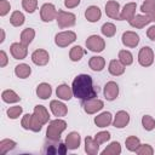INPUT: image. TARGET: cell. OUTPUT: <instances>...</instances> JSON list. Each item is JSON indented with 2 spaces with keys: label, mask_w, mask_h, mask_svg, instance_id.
Segmentation results:
<instances>
[{
  "label": "cell",
  "mask_w": 155,
  "mask_h": 155,
  "mask_svg": "<svg viewBox=\"0 0 155 155\" xmlns=\"http://www.w3.org/2000/svg\"><path fill=\"white\" fill-rule=\"evenodd\" d=\"M101 17H102V11H101V8H99L98 6L91 5V6H88V7L86 8V11H85V18H86L88 22H91V23L98 22V21L101 19Z\"/></svg>",
  "instance_id": "20"
},
{
  "label": "cell",
  "mask_w": 155,
  "mask_h": 155,
  "mask_svg": "<svg viewBox=\"0 0 155 155\" xmlns=\"http://www.w3.org/2000/svg\"><path fill=\"white\" fill-rule=\"evenodd\" d=\"M86 47L92 52L99 53L105 48V41L99 35H90L86 40Z\"/></svg>",
  "instance_id": "7"
},
{
  "label": "cell",
  "mask_w": 155,
  "mask_h": 155,
  "mask_svg": "<svg viewBox=\"0 0 155 155\" xmlns=\"http://www.w3.org/2000/svg\"><path fill=\"white\" fill-rule=\"evenodd\" d=\"M67 150L68 148L65 143H62L61 140H52L46 138L42 145V154L45 155H64Z\"/></svg>",
  "instance_id": "4"
},
{
  "label": "cell",
  "mask_w": 155,
  "mask_h": 155,
  "mask_svg": "<svg viewBox=\"0 0 155 155\" xmlns=\"http://www.w3.org/2000/svg\"><path fill=\"white\" fill-rule=\"evenodd\" d=\"M142 126L145 131H153L155 128V119L150 115H144L142 117Z\"/></svg>",
  "instance_id": "38"
},
{
  "label": "cell",
  "mask_w": 155,
  "mask_h": 155,
  "mask_svg": "<svg viewBox=\"0 0 155 155\" xmlns=\"http://www.w3.org/2000/svg\"><path fill=\"white\" fill-rule=\"evenodd\" d=\"M121 41L126 47H136L139 44V35L132 30H127L122 33Z\"/></svg>",
  "instance_id": "13"
},
{
  "label": "cell",
  "mask_w": 155,
  "mask_h": 155,
  "mask_svg": "<svg viewBox=\"0 0 155 155\" xmlns=\"http://www.w3.org/2000/svg\"><path fill=\"white\" fill-rule=\"evenodd\" d=\"M110 132H108V131H101V132H98L96 136H94V139H96V142L101 145V144H104V143H107L109 139H110Z\"/></svg>",
  "instance_id": "41"
},
{
  "label": "cell",
  "mask_w": 155,
  "mask_h": 155,
  "mask_svg": "<svg viewBox=\"0 0 155 155\" xmlns=\"http://www.w3.org/2000/svg\"><path fill=\"white\" fill-rule=\"evenodd\" d=\"M85 53H86V51H85L81 46L76 45V46H73V47L70 48L69 58H70L71 62H79V61L85 56Z\"/></svg>",
  "instance_id": "30"
},
{
  "label": "cell",
  "mask_w": 155,
  "mask_h": 155,
  "mask_svg": "<svg viewBox=\"0 0 155 155\" xmlns=\"http://www.w3.org/2000/svg\"><path fill=\"white\" fill-rule=\"evenodd\" d=\"M125 144H126L127 150H130V151H136V150L138 149V147L140 145V140H139V138L136 137V136H130V137L126 138Z\"/></svg>",
  "instance_id": "36"
},
{
  "label": "cell",
  "mask_w": 155,
  "mask_h": 155,
  "mask_svg": "<svg viewBox=\"0 0 155 155\" xmlns=\"http://www.w3.org/2000/svg\"><path fill=\"white\" fill-rule=\"evenodd\" d=\"M119 61L125 67L126 65H131L133 63V54L128 50H121V51H119Z\"/></svg>",
  "instance_id": "35"
},
{
  "label": "cell",
  "mask_w": 155,
  "mask_h": 155,
  "mask_svg": "<svg viewBox=\"0 0 155 155\" xmlns=\"http://www.w3.org/2000/svg\"><path fill=\"white\" fill-rule=\"evenodd\" d=\"M75 40H76V34L71 30L61 31L54 36V44L59 47H67L70 44H73Z\"/></svg>",
  "instance_id": "6"
},
{
  "label": "cell",
  "mask_w": 155,
  "mask_h": 155,
  "mask_svg": "<svg viewBox=\"0 0 155 155\" xmlns=\"http://www.w3.org/2000/svg\"><path fill=\"white\" fill-rule=\"evenodd\" d=\"M22 7L28 13H33L38 8V0H22Z\"/></svg>",
  "instance_id": "39"
},
{
  "label": "cell",
  "mask_w": 155,
  "mask_h": 155,
  "mask_svg": "<svg viewBox=\"0 0 155 155\" xmlns=\"http://www.w3.org/2000/svg\"><path fill=\"white\" fill-rule=\"evenodd\" d=\"M94 124L97 127L104 128V127L109 126L110 124H113V115L109 111H103L94 117Z\"/></svg>",
  "instance_id": "23"
},
{
  "label": "cell",
  "mask_w": 155,
  "mask_h": 155,
  "mask_svg": "<svg viewBox=\"0 0 155 155\" xmlns=\"http://www.w3.org/2000/svg\"><path fill=\"white\" fill-rule=\"evenodd\" d=\"M104 107V102L98 98H91L82 101V108L86 114H96L99 110H102Z\"/></svg>",
  "instance_id": "9"
},
{
  "label": "cell",
  "mask_w": 155,
  "mask_h": 155,
  "mask_svg": "<svg viewBox=\"0 0 155 155\" xmlns=\"http://www.w3.org/2000/svg\"><path fill=\"white\" fill-rule=\"evenodd\" d=\"M150 22H151V19H150L145 13H143V15H134V16L128 21L130 25L133 27V28H136V29H142V28H144L145 25H148Z\"/></svg>",
  "instance_id": "18"
},
{
  "label": "cell",
  "mask_w": 155,
  "mask_h": 155,
  "mask_svg": "<svg viewBox=\"0 0 155 155\" xmlns=\"http://www.w3.org/2000/svg\"><path fill=\"white\" fill-rule=\"evenodd\" d=\"M50 109H51L52 114L54 116H57V117H63V116H65L68 114L67 105L63 102L58 101V99H53V101L50 102Z\"/></svg>",
  "instance_id": "16"
},
{
  "label": "cell",
  "mask_w": 155,
  "mask_h": 155,
  "mask_svg": "<svg viewBox=\"0 0 155 155\" xmlns=\"http://www.w3.org/2000/svg\"><path fill=\"white\" fill-rule=\"evenodd\" d=\"M22 111H23V109H22V107H19V105H15V107H10L8 109H7V116L10 117V119H12V120H16V119H18L21 115H22Z\"/></svg>",
  "instance_id": "40"
},
{
  "label": "cell",
  "mask_w": 155,
  "mask_h": 155,
  "mask_svg": "<svg viewBox=\"0 0 155 155\" xmlns=\"http://www.w3.org/2000/svg\"><path fill=\"white\" fill-rule=\"evenodd\" d=\"M125 65L119 61V59H111L109 62V67L108 70L113 76H120L125 73Z\"/></svg>",
  "instance_id": "24"
},
{
  "label": "cell",
  "mask_w": 155,
  "mask_h": 155,
  "mask_svg": "<svg viewBox=\"0 0 155 155\" xmlns=\"http://www.w3.org/2000/svg\"><path fill=\"white\" fill-rule=\"evenodd\" d=\"M0 33H1V39H0V42L2 44L5 41V30L4 29H0Z\"/></svg>",
  "instance_id": "50"
},
{
  "label": "cell",
  "mask_w": 155,
  "mask_h": 155,
  "mask_svg": "<svg viewBox=\"0 0 155 155\" xmlns=\"http://www.w3.org/2000/svg\"><path fill=\"white\" fill-rule=\"evenodd\" d=\"M154 7H155V0H144L140 6V11L143 13H147L148 11H150Z\"/></svg>",
  "instance_id": "44"
},
{
  "label": "cell",
  "mask_w": 155,
  "mask_h": 155,
  "mask_svg": "<svg viewBox=\"0 0 155 155\" xmlns=\"http://www.w3.org/2000/svg\"><path fill=\"white\" fill-rule=\"evenodd\" d=\"M128 122H130V115L125 110H119L113 119V126L116 128H124L128 125Z\"/></svg>",
  "instance_id": "17"
},
{
  "label": "cell",
  "mask_w": 155,
  "mask_h": 155,
  "mask_svg": "<svg viewBox=\"0 0 155 155\" xmlns=\"http://www.w3.org/2000/svg\"><path fill=\"white\" fill-rule=\"evenodd\" d=\"M21 125L24 130H30L31 126V114H24L22 120H21Z\"/></svg>",
  "instance_id": "45"
},
{
  "label": "cell",
  "mask_w": 155,
  "mask_h": 155,
  "mask_svg": "<svg viewBox=\"0 0 155 155\" xmlns=\"http://www.w3.org/2000/svg\"><path fill=\"white\" fill-rule=\"evenodd\" d=\"M56 22H57L59 28H70V27L75 25L76 16L71 12L59 10L57 13V17H56Z\"/></svg>",
  "instance_id": "5"
},
{
  "label": "cell",
  "mask_w": 155,
  "mask_h": 155,
  "mask_svg": "<svg viewBox=\"0 0 155 155\" xmlns=\"http://www.w3.org/2000/svg\"><path fill=\"white\" fill-rule=\"evenodd\" d=\"M31 61L35 65H39V67H44L50 61V54L46 50H42V48H38L35 50L33 53H31Z\"/></svg>",
  "instance_id": "12"
},
{
  "label": "cell",
  "mask_w": 155,
  "mask_h": 155,
  "mask_svg": "<svg viewBox=\"0 0 155 155\" xmlns=\"http://www.w3.org/2000/svg\"><path fill=\"white\" fill-rule=\"evenodd\" d=\"M88 67L93 71H102L105 67V59L101 56H93L88 61Z\"/></svg>",
  "instance_id": "27"
},
{
  "label": "cell",
  "mask_w": 155,
  "mask_h": 155,
  "mask_svg": "<svg viewBox=\"0 0 155 155\" xmlns=\"http://www.w3.org/2000/svg\"><path fill=\"white\" fill-rule=\"evenodd\" d=\"M120 4L115 0H109L105 4V13L111 19H119L120 21Z\"/></svg>",
  "instance_id": "14"
},
{
  "label": "cell",
  "mask_w": 155,
  "mask_h": 155,
  "mask_svg": "<svg viewBox=\"0 0 155 155\" xmlns=\"http://www.w3.org/2000/svg\"><path fill=\"white\" fill-rule=\"evenodd\" d=\"M145 15L151 19V22H155V7H154V8H151L150 11H148Z\"/></svg>",
  "instance_id": "49"
},
{
  "label": "cell",
  "mask_w": 155,
  "mask_h": 155,
  "mask_svg": "<svg viewBox=\"0 0 155 155\" xmlns=\"http://www.w3.org/2000/svg\"><path fill=\"white\" fill-rule=\"evenodd\" d=\"M10 52L15 59H24L28 54V46L19 42H13L10 46Z\"/></svg>",
  "instance_id": "11"
},
{
  "label": "cell",
  "mask_w": 155,
  "mask_h": 155,
  "mask_svg": "<svg viewBox=\"0 0 155 155\" xmlns=\"http://www.w3.org/2000/svg\"><path fill=\"white\" fill-rule=\"evenodd\" d=\"M56 94L59 99L62 101H70L71 97H74L73 94V90H71V86L67 85V84H61L57 90H56Z\"/></svg>",
  "instance_id": "22"
},
{
  "label": "cell",
  "mask_w": 155,
  "mask_h": 155,
  "mask_svg": "<svg viewBox=\"0 0 155 155\" xmlns=\"http://www.w3.org/2000/svg\"><path fill=\"white\" fill-rule=\"evenodd\" d=\"M1 99H2L5 103L11 104V103H17V102H19V101H21V97H19L13 90H5V91H2V93H1Z\"/></svg>",
  "instance_id": "29"
},
{
  "label": "cell",
  "mask_w": 155,
  "mask_h": 155,
  "mask_svg": "<svg viewBox=\"0 0 155 155\" xmlns=\"http://www.w3.org/2000/svg\"><path fill=\"white\" fill-rule=\"evenodd\" d=\"M65 128H67V122L61 117H57L56 120H52L48 122V126L46 130V138L52 140H59Z\"/></svg>",
  "instance_id": "3"
},
{
  "label": "cell",
  "mask_w": 155,
  "mask_h": 155,
  "mask_svg": "<svg viewBox=\"0 0 155 155\" xmlns=\"http://www.w3.org/2000/svg\"><path fill=\"white\" fill-rule=\"evenodd\" d=\"M147 36H148L150 40L155 41V24H154V25H150V27L147 29Z\"/></svg>",
  "instance_id": "48"
},
{
  "label": "cell",
  "mask_w": 155,
  "mask_h": 155,
  "mask_svg": "<svg viewBox=\"0 0 155 155\" xmlns=\"http://www.w3.org/2000/svg\"><path fill=\"white\" fill-rule=\"evenodd\" d=\"M101 31H102V34H103L104 36H107V38H113V36L115 35V33H116V27H115L113 23L107 22V23H104V24L102 25Z\"/></svg>",
  "instance_id": "37"
},
{
  "label": "cell",
  "mask_w": 155,
  "mask_h": 155,
  "mask_svg": "<svg viewBox=\"0 0 155 155\" xmlns=\"http://www.w3.org/2000/svg\"><path fill=\"white\" fill-rule=\"evenodd\" d=\"M81 0H64V6L67 8H74L80 4Z\"/></svg>",
  "instance_id": "47"
},
{
  "label": "cell",
  "mask_w": 155,
  "mask_h": 155,
  "mask_svg": "<svg viewBox=\"0 0 155 155\" xmlns=\"http://www.w3.org/2000/svg\"><path fill=\"white\" fill-rule=\"evenodd\" d=\"M24 21H25V17H24V15L21 11H13L12 15H11V17H10V23L13 27H21V25H23Z\"/></svg>",
  "instance_id": "34"
},
{
  "label": "cell",
  "mask_w": 155,
  "mask_h": 155,
  "mask_svg": "<svg viewBox=\"0 0 155 155\" xmlns=\"http://www.w3.org/2000/svg\"><path fill=\"white\" fill-rule=\"evenodd\" d=\"M119 154H121V145L119 142H111L102 151V155H119Z\"/></svg>",
  "instance_id": "33"
},
{
  "label": "cell",
  "mask_w": 155,
  "mask_h": 155,
  "mask_svg": "<svg viewBox=\"0 0 155 155\" xmlns=\"http://www.w3.org/2000/svg\"><path fill=\"white\" fill-rule=\"evenodd\" d=\"M71 90L74 97L81 101L97 97V91L93 86V80L88 74H79L78 76H75L71 84Z\"/></svg>",
  "instance_id": "1"
},
{
  "label": "cell",
  "mask_w": 155,
  "mask_h": 155,
  "mask_svg": "<svg viewBox=\"0 0 155 155\" xmlns=\"http://www.w3.org/2000/svg\"><path fill=\"white\" fill-rule=\"evenodd\" d=\"M17 143L12 139H1L0 140V154L1 155H5L6 153H8L10 150H13L16 148Z\"/></svg>",
  "instance_id": "32"
},
{
  "label": "cell",
  "mask_w": 155,
  "mask_h": 155,
  "mask_svg": "<svg viewBox=\"0 0 155 155\" xmlns=\"http://www.w3.org/2000/svg\"><path fill=\"white\" fill-rule=\"evenodd\" d=\"M136 153L138 155H153L154 154V149L150 144H140L138 147V149L136 150Z\"/></svg>",
  "instance_id": "42"
},
{
  "label": "cell",
  "mask_w": 155,
  "mask_h": 155,
  "mask_svg": "<svg viewBox=\"0 0 155 155\" xmlns=\"http://www.w3.org/2000/svg\"><path fill=\"white\" fill-rule=\"evenodd\" d=\"M50 120V115L47 109L44 105H35L34 111L31 114V126L30 131L33 132H40L42 126L47 124Z\"/></svg>",
  "instance_id": "2"
},
{
  "label": "cell",
  "mask_w": 155,
  "mask_h": 155,
  "mask_svg": "<svg viewBox=\"0 0 155 155\" xmlns=\"http://www.w3.org/2000/svg\"><path fill=\"white\" fill-rule=\"evenodd\" d=\"M104 97L107 101H114L119 96V85L115 82V81H108L104 86Z\"/></svg>",
  "instance_id": "15"
},
{
  "label": "cell",
  "mask_w": 155,
  "mask_h": 155,
  "mask_svg": "<svg viewBox=\"0 0 155 155\" xmlns=\"http://www.w3.org/2000/svg\"><path fill=\"white\" fill-rule=\"evenodd\" d=\"M35 38V30L33 28H25L22 33H21V42L24 45H29L31 44L33 39Z\"/></svg>",
  "instance_id": "31"
},
{
  "label": "cell",
  "mask_w": 155,
  "mask_h": 155,
  "mask_svg": "<svg viewBox=\"0 0 155 155\" xmlns=\"http://www.w3.org/2000/svg\"><path fill=\"white\" fill-rule=\"evenodd\" d=\"M58 11L56 10V6L51 2H46L41 6L40 8V17L44 22H51L53 19H56Z\"/></svg>",
  "instance_id": "10"
},
{
  "label": "cell",
  "mask_w": 155,
  "mask_h": 155,
  "mask_svg": "<svg viewBox=\"0 0 155 155\" xmlns=\"http://www.w3.org/2000/svg\"><path fill=\"white\" fill-rule=\"evenodd\" d=\"M136 10H137L136 2H127L120 12V21H130L136 15Z\"/></svg>",
  "instance_id": "21"
},
{
  "label": "cell",
  "mask_w": 155,
  "mask_h": 155,
  "mask_svg": "<svg viewBox=\"0 0 155 155\" xmlns=\"http://www.w3.org/2000/svg\"><path fill=\"white\" fill-rule=\"evenodd\" d=\"M7 63H8L7 54H6V52H5L4 50H1V51H0V67L4 68V67L7 65Z\"/></svg>",
  "instance_id": "46"
},
{
  "label": "cell",
  "mask_w": 155,
  "mask_h": 155,
  "mask_svg": "<svg viewBox=\"0 0 155 155\" xmlns=\"http://www.w3.org/2000/svg\"><path fill=\"white\" fill-rule=\"evenodd\" d=\"M11 10V5L7 0H0V16H6Z\"/></svg>",
  "instance_id": "43"
},
{
  "label": "cell",
  "mask_w": 155,
  "mask_h": 155,
  "mask_svg": "<svg viewBox=\"0 0 155 155\" xmlns=\"http://www.w3.org/2000/svg\"><path fill=\"white\" fill-rule=\"evenodd\" d=\"M52 94V87L50 84L47 82H41L36 87V96L40 99H48V97H51Z\"/></svg>",
  "instance_id": "25"
},
{
  "label": "cell",
  "mask_w": 155,
  "mask_h": 155,
  "mask_svg": "<svg viewBox=\"0 0 155 155\" xmlns=\"http://www.w3.org/2000/svg\"><path fill=\"white\" fill-rule=\"evenodd\" d=\"M65 145L68 148V150H75L80 147V143H81V137L78 132L73 131L70 133H68V136L65 137Z\"/></svg>",
  "instance_id": "19"
},
{
  "label": "cell",
  "mask_w": 155,
  "mask_h": 155,
  "mask_svg": "<svg viewBox=\"0 0 155 155\" xmlns=\"http://www.w3.org/2000/svg\"><path fill=\"white\" fill-rule=\"evenodd\" d=\"M138 63L142 67H150L154 63V52L151 50V47L149 46H144L139 50L138 52Z\"/></svg>",
  "instance_id": "8"
},
{
  "label": "cell",
  "mask_w": 155,
  "mask_h": 155,
  "mask_svg": "<svg viewBox=\"0 0 155 155\" xmlns=\"http://www.w3.org/2000/svg\"><path fill=\"white\" fill-rule=\"evenodd\" d=\"M85 151L88 155H97L99 153V144L92 137L85 138Z\"/></svg>",
  "instance_id": "26"
},
{
  "label": "cell",
  "mask_w": 155,
  "mask_h": 155,
  "mask_svg": "<svg viewBox=\"0 0 155 155\" xmlns=\"http://www.w3.org/2000/svg\"><path fill=\"white\" fill-rule=\"evenodd\" d=\"M15 74L19 79H27L31 74V68L25 63H21L15 67Z\"/></svg>",
  "instance_id": "28"
}]
</instances>
